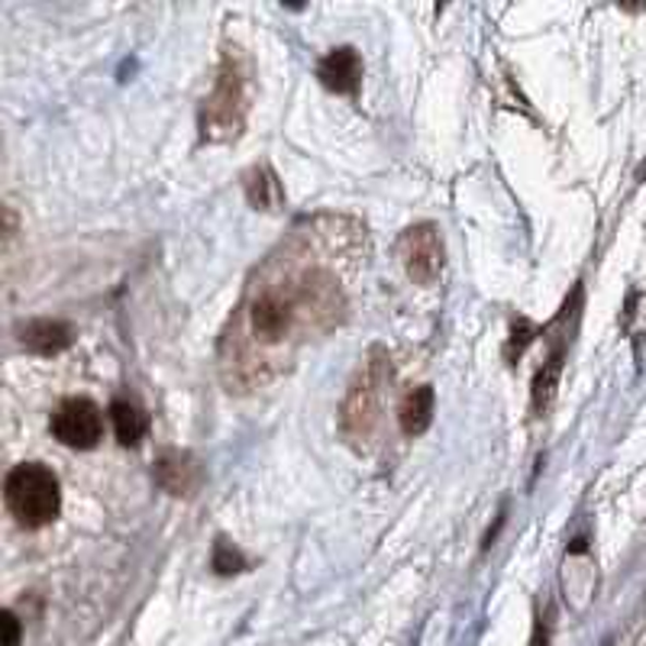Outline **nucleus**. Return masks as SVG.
Masks as SVG:
<instances>
[{"label": "nucleus", "mask_w": 646, "mask_h": 646, "mask_svg": "<svg viewBox=\"0 0 646 646\" xmlns=\"http://www.w3.org/2000/svg\"><path fill=\"white\" fill-rule=\"evenodd\" d=\"M317 276H304L301 281H278V284H266L259 288V294L249 301L246 310V324L253 340H259L263 346H278L284 343V337L294 333V327L304 320V314H310V307H324L333 310V284H314Z\"/></svg>", "instance_id": "f257e3e1"}, {"label": "nucleus", "mask_w": 646, "mask_h": 646, "mask_svg": "<svg viewBox=\"0 0 646 646\" xmlns=\"http://www.w3.org/2000/svg\"><path fill=\"white\" fill-rule=\"evenodd\" d=\"M246 100H249V62L240 49H227L220 72H217V85L200 110L204 139L207 143L233 139L246 120V110H249Z\"/></svg>", "instance_id": "f03ea898"}, {"label": "nucleus", "mask_w": 646, "mask_h": 646, "mask_svg": "<svg viewBox=\"0 0 646 646\" xmlns=\"http://www.w3.org/2000/svg\"><path fill=\"white\" fill-rule=\"evenodd\" d=\"M3 498H7L10 514L23 527H46L62 511L59 478L42 462H23V465H16L7 475V482H3Z\"/></svg>", "instance_id": "7ed1b4c3"}, {"label": "nucleus", "mask_w": 646, "mask_h": 646, "mask_svg": "<svg viewBox=\"0 0 646 646\" xmlns=\"http://www.w3.org/2000/svg\"><path fill=\"white\" fill-rule=\"evenodd\" d=\"M398 256L414 284H434L443 272V243H440L437 227L417 223V227L404 230V236L398 243Z\"/></svg>", "instance_id": "20e7f679"}, {"label": "nucleus", "mask_w": 646, "mask_h": 646, "mask_svg": "<svg viewBox=\"0 0 646 646\" xmlns=\"http://www.w3.org/2000/svg\"><path fill=\"white\" fill-rule=\"evenodd\" d=\"M103 434L100 407L88 398H69L52 414V437L72 450H92Z\"/></svg>", "instance_id": "39448f33"}, {"label": "nucleus", "mask_w": 646, "mask_h": 646, "mask_svg": "<svg viewBox=\"0 0 646 646\" xmlns=\"http://www.w3.org/2000/svg\"><path fill=\"white\" fill-rule=\"evenodd\" d=\"M378 385H381V375L375 366H369L350 388V394L343 401V434L346 437L366 440L375 430V424H378Z\"/></svg>", "instance_id": "423d86ee"}, {"label": "nucleus", "mask_w": 646, "mask_h": 646, "mask_svg": "<svg viewBox=\"0 0 646 646\" xmlns=\"http://www.w3.org/2000/svg\"><path fill=\"white\" fill-rule=\"evenodd\" d=\"M317 78L327 92L333 94H356L359 92V82H363V62H359V52L343 46V49H333L320 69H317Z\"/></svg>", "instance_id": "0eeeda50"}, {"label": "nucleus", "mask_w": 646, "mask_h": 646, "mask_svg": "<svg viewBox=\"0 0 646 646\" xmlns=\"http://www.w3.org/2000/svg\"><path fill=\"white\" fill-rule=\"evenodd\" d=\"M20 343L39 356H56L72 346V327L62 320H29L20 327Z\"/></svg>", "instance_id": "6e6552de"}, {"label": "nucleus", "mask_w": 646, "mask_h": 646, "mask_svg": "<svg viewBox=\"0 0 646 646\" xmlns=\"http://www.w3.org/2000/svg\"><path fill=\"white\" fill-rule=\"evenodd\" d=\"M156 478L172 495H191L200 482V468L187 453H169L156 465Z\"/></svg>", "instance_id": "1a4fd4ad"}, {"label": "nucleus", "mask_w": 646, "mask_h": 646, "mask_svg": "<svg viewBox=\"0 0 646 646\" xmlns=\"http://www.w3.org/2000/svg\"><path fill=\"white\" fill-rule=\"evenodd\" d=\"M434 401L437 398H434V388L430 385H420V388H414V391L404 394V401L398 407V420H401V430L407 437H417V434H424L430 427V420H434Z\"/></svg>", "instance_id": "9d476101"}, {"label": "nucleus", "mask_w": 646, "mask_h": 646, "mask_svg": "<svg viewBox=\"0 0 646 646\" xmlns=\"http://www.w3.org/2000/svg\"><path fill=\"white\" fill-rule=\"evenodd\" d=\"M246 197L256 210H278L284 204V191H281L278 175L269 166H256L246 175Z\"/></svg>", "instance_id": "9b49d317"}, {"label": "nucleus", "mask_w": 646, "mask_h": 646, "mask_svg": "<svg viewBox=\"0 0 646 646\" xmlns=\"http://www.w3.org/2000/svg\"><path fill=\"white\" fill-rule=\"evenodd\" d=\"M110 420H113V434H117V440L123 447H136L146 437V430H149L146 414L136 404H130V401H113L110 404Z\"/></svg>", "instance_id": "f8f14e48"}, {"label": "nucleus", "mask_w": 646, "mask_h": 646, "mask_svg": "<svg viewBox=\"0 0 646 646\" xmlns=\"http://www.w3.org/2000/svg\"><path fill=\"white\" fill-rule=\"evenodd\" d=\"M559 369H562V356L556 353L553 359H550V363L540 369V375H537V381H534V407H537V411L550 404V398H553V391H556Z\"/></svg>", "instance_id": "ddd939ff"}, {"label": "nucleus", "mask_w": 646, "mask_h": 646, "mask_svg": "<svg viewBox=\"0 0 646 646\" xmlns=\"http://www.w3.org/2000/svg\"><path fill=\"white\" fill-rule=\"evenodd\" d=\"M214 569H217L220 575L240 572V569H243V556L236 553L227 540H217V550H214Z\"/></svg>", "instance_id": "4468645a"}, {"label": "nucleus", "mask_w": 646, "mask_h": 646, "mask_svg": "<svg viewBox=\"0 0 646 646\" xmlns=\"http://www.w3.org/2000/svg\"><path fill=\"white\" fill-rule=\"evenodd\" d=\"M20 644V624L13 618V611H3V646Z\"/></svg>", "instance_id": "2eb2a0df"}]
</instances>
